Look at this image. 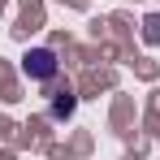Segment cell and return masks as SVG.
<instances>
[{
    "mask_svg": "<svg viewBox=\"0 0 160 160\" xmlns=\"http://www.w3.org/2000/svg\"><path fill=\"white\" fill-rule=\"evenodd\" d=\"M56 69H61V65H56V52H52V48H39V52L26 56V74H30V78H39V82L56 78Z\"/></svg>",
    "mask_w": 160,
    "mask_h": 160,
    "instance_id": "cell-1",
    "label": "cell"
}]
</instances>
